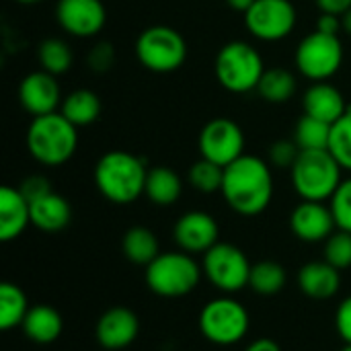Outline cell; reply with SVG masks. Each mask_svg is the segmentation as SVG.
Instances as JSON below:
<instances>
[{
	"label": "cell",
	"mask_w": 351,
	"mask_h": 351,
	"mask_svg": "<svg viewBox=\"0 0 351 351\" xmlns=\"http://www.w3.org/2000/svg\"><path fill=\"white\" fill-rule=\"evenodd\" d=\"M148 179L146 160L128 150H109L95 165V185L111 204H132L144 195Z\"/></svg>",
	"instance_id": "obj_2"
},
{
	"label": "cell",
	"mask_w": 351,
	"mask_h": 351,
	"mask_svg": "<svg viewBox=\"0 0 351 351\" xmlns=\"http://www.w3.org/2000/svg\"><path fill=\"white\" fill-rule=\"evenodd\" d=\"M292 232L304 243L327 241L337 228L331 208L325 202H300L290 214Z\"/></svg>",
	"instance_id": "obj_16"
},
{
	"label": "cell",
	"mask_w": 351,
	"mask_h": 351,
	"mask_svg": "<svg viewBox=\"0 0 351 351\" xmlns=\"http://www.w3.org/2000/svg\"><path fill=\"white\" fill-rule=\"evenodd\" d=\"M245 351H282V348H280L274 339L263 337V339L253 341V343H251V346H249Z\"/></svg>",
	"instance_id": "obj_41"
},
{
	"label": "cell",
	"mask_w": 351,
	"mask_h": 351,
	"mask_svg": "<svg viewBox=\"0 0 351 351\" xmlns=\"http://www.w3.org/2000/svg\"><path fill=\"white\" fill-rule=\"evenodd\" d=\"M300 290L315 300H327L337 294L341 286L339 269L327 261H313L306 263L298 274Z\"/></svg>",
	"instance_id": "obj_20"
},
{
	"label": "cell",
	"mask_w": 351,
	"mask_h": 351,
	"mask_svg": "<svg viewBox=\"0 0 351 351\" xmlns=\"http://www.w3.org/2000/svg\"><path fill=\"white\" fill-rule=\"evenodd\" d=\"M302 107L306 115H313L333 125L348 111L350 105L346 103V97L337 86L329 82H313L302 97Z\"/></svg>",
	"instance_id": "obj_19"
},
{
	"label": "cell",
	"mask_w": 351,
	"mask_h": 351,
	"mask_svg": "<svg viewBox=\"0 0 351 351\" xmlns=\"http://www.w3.org/2000/svg\"><path fill=\"white\" fill-rule=\"evenodd\" d=\"M288 282L286 269L276 261H259L251 267L249 286L261 296H274L284 290Z\"/></svg>",
	"instance_id": "obj_30"
},
{
	"label": "cell",
	"mask_w": 351,
	"mask_h": 351,
	"mask_svg": "<svg viewBox=\"0 0 351 351\" xmlns=\"http://www.w3.org/2000/svg\"><path fill=\"white\" fill-rule=\"evenodd\" d=\"M72 220V208L66 197L56 191L31 204V224L43 232H60Z\"/></svg>",
	"instance_id": "obj_21"
},
{
	"label": "cell",
	"mask_w": 351,
	"mask_h": 351,
	"mask_svg": "<svg viewBox=\"0 0 351 351\" xmlns=\"http://www.w3.org/2000/svg\"><path fill=\"white\" fill-rule=\"evenodd\" d=\"M136 58L148 72L171 74L185 64L187 41L173 27L152 25L136 39Z\"/></svg>",
	"instance_id": "obj_6"
},
{
	"label": "cell",
	"mask_w": 351,
	"mask_h": 351,
	"mask_svg": "<svg viewBox=\"0 0 351 351\" xmlns=\"http://www.w3.org/2000/svg\"><path fill=\"white\" fill-rule=\"evenodd\" d=\"M27 313H29V306H27V296L23 294V290L14 284L4 282L0 286V329L10 331L23 325Z\"/></svg>",
	"instance_id": "obj_28"
},
{
	"label": "cell",
	"mask_w": 351,
	"mask_h": 351,
	"mask_svg": "<svg viewBox=\"0 0 351 351\" xmlns=\"http://www.w3.org/2000/svg\"><path fill=\"white\" fill-rule=\"evenodd\" d=\"M123 255L128 261L136 263V265H150L158 255V239L152 230L144 228V226H134L123 234V243H121Z\"/></svg>",
	"instance_id": "obj_25"
},
{
	"label": "cell",
	"mask_w": 351,
	"mask_h": 351,
	"mask_svg": "<svg viewBox=\"0 0 351 351\" xmlns=\"http://www.w3.org/2000/svg\"><path fill=\"white\" fill-rule=\"evenodd\" d=\"M175 243L185 253H208L220 237V228L214 216L208 212H187L173 228Z\"/></svg>",
	"instance_id": "obj_15"
},
{
	"label": "cell",
	"mask_w": 351,
	"mask_h": 351,
	"mask_svg": "<svg viewBox=\"0 0 351 351\" xmlns=\"http://www.w3.org/2000/svg\"><path fill=\"white\" fill-rule=\"evenodd\" d=\"M329 202H331L329 208L335 218L337 230L351 232V177L341 181V185L337 187V191Z\"/></svg>",
	"instance_id": "obj_34"
},
{
	"label": "cell",
	"mask_w": 351,
	"mask_h": 351,
	"mask_svg": "<svg viewBox=\"0 0 351 351\" xmlns=\"http://www.w3.org/2000/svg\"><path fill=\"white\" fill-rule=\"evenodd\" d=\"M19 4H37V2H43V0H14Z\"/></svg>",
	"instance_id": "obj_44"
},
{
	"label": "cell",
	"mask_w": 351,
	"mask_h": 351,
	"mask_svg": "<svg viewBox=\"0 0 351 351\" xmlns=\"http://www.w3.org/2000/svg\"><path fill=\"white\" fill-rule=\"evenodd\" d=\"M197 146L202 158L228 167L245 154V132L228 117H214L202 128Z\"/></svg>",
	"instance_id": "obj_12"
},
{
	"label": "cell",
	"mask_w": 351,
	"mask_h": 351,
	"mask_svg": "<svg viewBox=\"0 0 351 351\" xmlns=\"http://www.w3.org/2000/svg\"><path fill=\"white\" fill-rule=\"evenodd\" d=\"M199 329L216 346H234L249 331V313L234 298H214L202 308Z\"/></svg>",
	"instance_id": "obj_9"
},
{
	"label": "cell",
	"mask_w": 351,
	"mask_h": 351,
	"mask_svg": "<svg viewBox=\"0 0 351 351\" xmlns=\"http://www.w3.org/2000/svg\"><path fill=\"white\" fill-rule=\"evenodd\" d=\"M341 351H351V343H346V348H343Z\"/></svg>",
	"instance_id": "obj_45"
},
{
	"label": "cell",
	"mask_w": 351,
	"mask_h": 351,
	"mask_svg": "<svg viewBox=\"0 0 351 351\" xmlns=\"http://www.w3.org/2000/svg\"><path fill=\"white\" fill-rule=\"evenodd\" d=\"M251 263L247 255L228 243H216L208 253H204V274L222 292L234 294L249 286Z\"/></svg>",
	"instance_id": "obj_11"
},
{
	"label": "cell",
	"mask_w": 351,
	"mask_h": 351,
	"mask_svg": "<svg viewBox=\"0 0 351 351\" xmlns=\"http://www.w3.org/2000/svg\"><path fill=\"white\" fill-rule=\"evenodd\" d=\"M187 181L193 189H197L202 193L220 191L222 181H224V167H220L208 158H199L191 165V169L187 173Z\"/></svg>",
	"instance_id": "obj_31"
},
{
	"label": "cell",
	"mask_w": 351,
	"mask_h": 351,
	"mask_svg": "<svg viewBox=\"0 0 351 351\" xmlns=\"http://www.w3.org/2000/svg\"><path fill=\"white\" fill-rule=\"evenodd\" d=\"M31 224V204L19 187L4 185L0 189V241L10 243Z\"/></svg>",
	"instance_id": "obj_18"
},
{
	"label": "cell",
	"mask_w": 351,
	"mask_h": 351,
	"mask_svg": "<svg viewBox=\"0 0 351 351\" xmlns=\"http://www.w3.org/2000/svg\"><path fill=\"white\" fill-rule=\"evenodd\" d=\"M140 331L138 317L123 306L109 308L97 323V341L105 350H123L136 341Z\"/></svg>",
	"instance_id": "obj_17"
},
{
	"label": "cell",
	"mask_w": 351,
	"mask_h": 351,
	"mask_svg": "<svg viewBox=\"0 0 351 351\" xmlns=\"http://www.w3.org/2000/svg\"><path fill=\"white\" fill-rule=\"evenodd\" d=\"M329 152L341 165L343 171H351V105L348 111L331 125Z\"/></svg>",
	"instance_id": "obj_32"
},
{
	"label": "cell",
	"mask_w": 351,
	"mask_h": 351,
	"mask_svg": "<svg viewBox=\"0 0 351 351\" xmlns=\"http://www.w3.org/2000/svg\"><path fill=\"white\" fill-rule=\"evenodd\" d=\"M317 6L321 8V12L343 16L351 8V0H317Z\"/></svg>",
	"instance_id": "obj_40"
},
{
	"label": "cell",
	"mask_w": 351,
	"mask_h": 351,
	"mask_svg": "<svg viewBox=\"0 0 351 351\" xmlns=\"http://www.w3.org/2000/svg\"><path fill=\"white\" fill-rule=\"evenodd\" d=\"M21 327L31 341L45 346V343H53L62 335L64 323L56 308L39 304V306L29 308Z\"/></svg>",
	"instance_id": "obj_23"
},
{
	"label": "cell",
	"mask_w": 351,
	"mask_h": 351,
	"mask_svg": "<svg viewBox=\"0 0 351 351\" xmlns=\"http://www.w3.org/2000/svg\"><path fill=\"white\" fill-rule=\"evenodd\" d=\"M58 25L72 37H97L107 23V8L101 0H58Z\"/></svg>",
	"instance_id": "obj_13"
},
{
	"label": "cell",
	"mask_w": 351,
	"mask_h": 351,
	"mask_svg": "<svg viewBox=\"0 0 351 351\" xmlns=\"http://www.w3.org/2000/svg\"><path fill=\"white\" fill-rule=\"evenodd\" d=\"M341 171V165L329 150H300L290 177L304 202H327L343 181Z\"/></svg>",
	"instance_id": "obj_5"
},
{
	"label": "cell",
	"mask_w": 351,
	"mask_h": 351,
	"mask_svg": "<svg viewBox=\"0 0 351 351\" xmlns=\"http://www.w3.org/2000/svg\"><path fill=\"white\" fill-rule=\"evenodd\" d=\"M19 101L21 107L31 117L56 113V109L62 105V90L58 84V76L45 70L29 72L19 84Z\"/></svg>",
	"instance_id": "obj_14"
},
{
	"label": "cell",
	"mask_w": 351,
	"mask_h": 351,
	"mask_svg": "<svg viewBox=\"0 0 351 351\" xmlns=\"http://www.w3.org/2000/svg\"><path fill=\"white\" fill-rule=\"evenodd\" d=\"M265 70L259 49L241 39L224 43L214 60V74L220 86L234 95L257 90Z\"/></svg>",
	"instance_id": "obj_4"
},
{
	"label": "cell",
	"mask_w": 351,
	"mask_h": 351,
	"mask_svg": "<svg viewBox=\"0 0 351 351\" xmlns=\"http://www.w3.org/2000/svg\"><path fill=\"white\" fill-rule=\"evenodd\" d=\"M183 193L181 177L169 167H154L148 171L144 195L156 206H173Z\"/></svg>",
	"instance_id": "obj_24"
},
{
	"label": "cell",
	"mask_w": 351,
	"mask_h": 351,
	"mask_svg": "<svg viewBox=\"0 0 351 351\" xmlns=\"http://www.w3.org/2000/svg\"><path fill=\"white\" fill-rule=\"evenodd\" d=\"M343 29V21L337 14H329V12H321L319 21H317V31L321 33H329V35H339V31Z\"/></svg>",
	"instance_id": "obj_39"
},
{
	"label": "cell",
	"mask_w": 351,
	"mask_h": 351,
	"mask_svg": "<svg viewBox=\"0 0 351 351\" xmlns=\"http://www.w3.org/2000/svg\"><path fill=\"white\" fill-rule=\"evenodd\" d=\"M86 64L97 74L109 72L115 64V47L109 41H97L86 56Z\"/></svg>",
	"instance_id": "obj_35"
},
{
	"label": "cell",
	"mask_w": 351,
	"mask_h": 351,
	"mask_svg": "<svg viewBox=\"0 0 351 351\" xmlns=\"http://www.w3.org/2000/svg\"><path fill=\"white\" fill-rule=\"evenodd\" d=\"M220 193L237 214L259 216L274 197V175L269 165L255 154H243L232 165L224 167Z\"/></svg>",
	"instance_id": "obj_1"
},
{
	"label": "cell",
	"mask_w": 351,
	"mask_h": 351,
	"mask_svg": "<svg viewBox=\"0 0 351 351\" xmlns=\"http://www.w3.org/2000/svg\"><path fill=\"white\" fill-rule=\"evenodd\" d=\"M226 4L232 8V10H237V12H247L253 4H255V0H226Z\"/></svg>",
	"instance_id": "obj_42"
},
{
	"label": "cell",
	"mask_w": 351,
	"mask_h": 351,
	"mask_svg": "<svg viewBox=\"0 0 351 351\" xmlns=\"http://www.w3.org/2000/svg\"><path fill=\"white\" fill-rule=\"evenodd\" d=\"M202 267L189 253H160L150 265H146V284L148 288L165 298H179L191 294L199 280Z\"/></svg>",
	"instance_id": "obj_7"
},
{
	"label": "cell",
	"mask_w": 351,
	"mask_h": 351,
	"mask_svg": "<svg viewBox=\"0 0 351 351\" xmlns=\"http://www.w3.org/2000/svg\"><path fill=\"white\" fill-rule=\"evenodd\" d=\"M296 88H298V82H296V76L290 70H286V68H267L261 82H259V86H257V93L267 103L284 105L296 95Z\"/></svg>",
	"instance_id": "obj_26"
},
{
	"label": "cell",
	"mask_w": 351,
	"mask_h": 351,
	"mask_svg": "<svg viewBox=\"0 0 351 351\" xmlns=\"http://www.w3.org/2000/svg\"><path fill=\"white\" fill-rule=\"evenodd\" d=\"M325 261L339 271L351 267V232L337 230L325 241Z\"/></svg>",
	"instance_id": "obj_33"
},
{
	"label": "cell",
	"mask_w": 351,
	"mask_h": 351,
	"mask_svg": "<svg viewBox=\"0 0 351 351\" xmlns=\"http://www.w3.org/2000/svg\"><path fill=\"white\" fill-rule=\"evenodd\" d=\"M19 189H21V193L25 195V199H27L29 204H33L35 199H39V197L47 195L49 191H53L51 185H49V181H47L43 175H31V177H27V179L19 185Z\"/></svg>",
	"instance_id": "obj_37"
},
{
	"label": "cell",
	"mask_w": 351,
	"mask_h": 351,
	"mask_svg": "<svg viewBox=\"0 0 351 351\" xmlns=\"http://www.w3.org/2000/svg\"><path fill=\"white\" fill-rule=\"evenodd\" d=\"M341 21H343V31L351 37V8L341 16Z\"/></svg>",
	"instance_id": "obj_43"
},
{
	"label": "cell",
	"mask_w": 351,
	"mask_h": 351,
	"mask_svg": "<svg viewBox=\"0 0 351 351\" xmlns=\"http://www.w3.org/2000/svg\"><path fill=\"white\" fill-rule=\"evenodd\" d=\"M300 148L294 140H278L269 146V162L280 169H292Z\"/></svg>",
	"instance_id": "obj_36"
},
{
	"label": "cell",
	"mask_w": 351,
	"mask_h": 351,
	"mask_svg": "<svg viewBox=\"0 0 351 351\" xmlns=\"http://www.w3.org/2000/svg\"><path fill=\"white\" fill-rule=\"evenodd\" d=\"M37 60H39L41 70H45V72H49L53 76H60V74H66L72 68L74 53H72V47L64 39L47 37L37 47Z\"/></svg>",
	"instance_id": "obj_27"
},
{
	"label": "cell",
	"mask_w": 351,
	"mask_h": 351,
	"mask_svg": "<svg viewBox=\"0 0 351 351\" xmlns=\"http://www.w3.org/2000/svg\"><path fill=\"white\" fill-rule=\"evenodd\" d=\"M294 62L298 72L313 82H327L343 64V43L339 35L308 33L296 47Z\"/></svg>",
	"instance_id": "obj_8"
},
{
	"label": "cell",
	"mask_w": 351,
	"mask_h": 351,
	"mask_svg": "<svg viewBox=\"0 0 351 351\" xmlns=\"http://www.w3.org/2000/svg\"><path fill=\"white\" fill-rule=\"evenodd\" d=\"M25 144L33 160L43 167H62L66 165L78 146V128L72 125L60 111L33 117Z\"/></svg>",
	"instance_id": "obj_3"
},
{
	"label": "cell",
	"mask_w": 351,
	"mask_h": 351,
	"mask_svg": "<svg viewBox=\"0 0 351 351\" xmlns=\"http://www.w3.org/2000/svg\"><path fill=\"white\" fill-rule=\"evenodd\" d=\"M296 23L298 10L292 0H255V4L245 12L247 31L265 43L290 37Z\"/></svg>",
	"instance_id": "obj_10"
},
{
	"label": "cell",
	"mask_w": 351,
	"mask_h": 351,
	"mask_svg": "<svg viewBox=\"0 0 351 351\" xmlns=\"http://www.w3.org/2000/svg\"><path fill=\"white\" fill-rule=\"evenodd\" d=\"M335 327H337L339 337L346 343H351V296L339 304L337 315H335Z\"/></svg>",
	"instance_id": "obj_38"
},
{
	"label": "cell",
	"mask_w": 351,
	"mask_h": 351,
	"mask_svg": "<svg viewBox=\"0 0 351 351\" xmlns=\"http://www.w3.org/2000/svg\"><path fill=\"white\" fill-rule=\"evenodd\" d=\"M331 123L313 115H302L294 128V142L300 150H329Z\"/></svg>",
	"instance_id": "obj_29"
},
{
	"label": "cell",
	"mask_w": 351,
	"mask_h": 351,
	"mask_svg": "<svg viewBox=\"0 0 351 351\" xmlns=\"http://www.w3.org/2000/svg\"><path fill=\"white\" fill-rule=\"evenodd\" d=\"M101 111H103V105H101L99 95L88 88H76L68 93L60 105V113L76 128L93 125L101 117Z\"/></svg>",
	"instance_id": "obj_22"
}]
</instances>
